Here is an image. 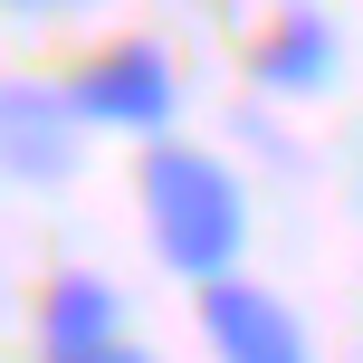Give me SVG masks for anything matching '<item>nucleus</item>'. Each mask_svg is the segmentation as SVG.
I'll use <instances>...</instances> for the list:
<instances>
[{"label": "nucleus", "instance_id": "f257e3e1", "mask_svg": "<svg viewBox=\"0 0 363 363\" xmlns=\"http://www.w3.org/2000/svg\"><path fill=\"white\" fill-rule=\"evenodd\" d=\"M134 191H144V239H153V258H163L172 277H191V287L239 277V249H249V191H239V172L220 163V153L153 144Z\"/></svg>", "mask_w": 363, "mask_h": 363}, {"label": "nucleus", "instance_id": "f03ea898", "mask_svg": "<svg viewBox=\"0 0 363 363\" xmlns=\"http://www.w3.org/2000/svg\"><path fill=\"white\" fill-rule=\"evenodd\" d=\"M86 153V115H77V86H48V77H0V172L48 191V182L77 172Z\"/></svg>", "mask_w": 363, "mask_h": 363}, {"label": "nucleus", "instance_id": "7ed1b4c3", "mask_svg": "<svg viewBox=\"0 0 363 363\" xmlns=\"http://www.w3.org/2000/svg\"><path fill=\"white\" fill-rule=\"evenodd\" d=\"M172 106H182V77H172V57L153 48V38H115V48L77 77V115H86V125H106V134L172 144V134H163Z\"/></svg>", "mask_w": 363, "mask_h": 363}, {"label": "nucleus", "instance_id": "20e7f679", "mask_svg": "<svg viewBox=\"0 0 363 363\" xmlns=\"http://www.w3.org/2000/svg\"><path fill=\"white\" fill-rule=\"evenodd\" d=\"M201 335H211L220 363H315L296 306H287L277 287H258V277H220V287H201Z\"/></svg>", "mask_w": 363, "mask_h": 363}, {"label": "nucleus", "instance_id": "39448f33", "mask_svg": "<svg viewBox=\"0 0 363 363\" xmlns=\"http://www.w3.org/2000/svg\"><path fill=\"white\" fill-rule=\"evenodd\" d=\"M335 67H345V48H335L325 10H277L268 29H258V48H249V77L268 96H325Z\"/></svg>", "mask_w": 363, "mask_h": 363}, {"label": "nucleus", "instance_id": "423d86ee", "mask_svg": "<svg viewBox=\"0 0 363 363\" xmlns=\"http://www.w3.org/2000/svg\"><path fill=\"white\" fill-rule=\"evenodd\" d=\"M115 325H125V306H115V287H106V277H86V268H77V277H48V296H38V354H106V345H125V335H115Z\"/></svg>", "mask_w": 363, "mask_h": 363}, {"label": "nucleus", "instance_id": "0eeeda50", "mask_svg": "<svg viewBox=\"0 0 363 363\" xmlns=\"http://www.w3.org/2000/svg\"><path fill=\"white\" fill-rule=\"evenodd\" d=\"M57 363H153V354H134V345H106V354H57Z\"/></svg>", "mask_w": 363, "mask_h": 363}, {"label": "nucleus", "instance_id": "6e6552de", "mask_svg": "<svg viewBox=\"0 0 363 363\" xmlns=\"http://www.w3.org/2000/svg\"><path fill=\"white\" fill-rule=\"evenodd\" d=\"M10 10H67V0H10Z\"/></svg>", "mask_w": 363, "mask_h": 363}]
</instances>
